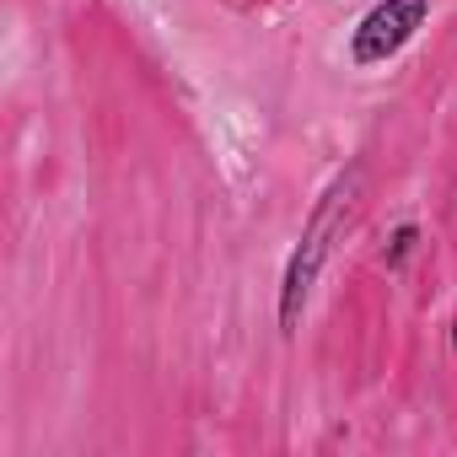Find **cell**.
<instances>
[{"mask_svg": "<svg viewBox=\"0 0 457 457\" xmlns=\"http://www.w3.org/2000/svg\"><path fill=\"white\" fill-rule=\"evenodd\" d=\"M414 243H420V232H414V226H398V232H393V243H387V270H403V259L414 253Z\"/></svg>", "mask_w": 457, "mask_h": 457, "instance_id": "3", "label": "cell"}, {"mask_svg": "<svg viewBox=\"0 0 457 457\" xmlns=\"http://www.w3.org/2000/svg\"><path fill=\"white\" fill-rule=\"evenodd\" d=\"M425 17H430L425 0H377V6L355 22V33H350V60H355V65H382V60H393V54L425 28Z\"/></svg>", "mask_w": 457, "mask_h": 457, "instance_id": "2", "label": "cell"}, {"mask_svg": "<svg viewBox=\"0 0 457 457\" xmlns=\"http://www.w3.org/2000/svg\"><path fill=\"white\" fill-rule=\"evenodd\" d=\"M355 188H361V162H350L328 183V194L318 199V210L307 215V232H302V243H296V253L286 264V280H280V328L286 334H296V323H302V307H307V296H312V286L323 275V259H328L339 226H345V215L355 204Z\"/></svg>", "mask_w": 457, "mask_h": 457, "instance_id": "1", "label": "cell"}, {"mask_svg": "<svg viewBox=\"0 0 457 457\" xmlns=\"http://www.w3.org/2000/svg\"><path fill=\"white\" fill-rule=\"evenodd\" d=\"M452 345H457V318H452Z\"/></svg>", "mask_w": 457, "mask_h": 457, "instance_id": "4", "label": "cell"}]
</instances>
